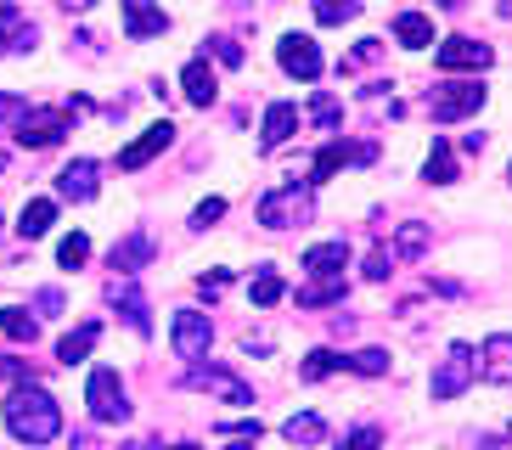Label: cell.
Wrapping results in <instances>:
<instances>
[{
    "mask_svg": "<svg viewBox=\"0 0 512 450\" xmlns=\"http://www.w3.org/2000/svg\"><path fill=\"white\" fill-rule=\"evenodd\" d=\"M0 332H6V338H17V344H34L40 321H34L29 310H0Z\"/></svg>",
    "mask_w": 512,
    "mask_h": 450,
    "instance_id": "obj_33",
    "label": "cell"
},
{
    "mask_svg": "<svg viewBox=\"0 0 512 450\" xmlns=\"http://www.w3.org/2000/svg\"><path fill=\"white\" fill-rule=\"evenodd\" d=\"M332 372H344V355H338V349H310L304 366H299L304 383H321V377H332Z\"/></svg>",
    "mask_w": 512,
    "mask_h": 450,
    "instance_id": "obj_27",
    "label": "cell"
},
{
    "mask_svg": "<svg viewBox=\"0 0 512 450\" xmlns=\"http://www.w3.org/2000/svg\"><path fill=\"white\" fill-rule=\"evenodd\" d=\"M12 377H23V360H12V355H0V383H12Z\"/></svg>",
    "mask_w": 512,
    "mask_h": 450,
    "instance_id": "obj_43",
    "label": "cell"
},
{
    "mask_svg": "<svg viewBox=\"0 0 512 450\" xmlns=\"http://www.w3.org/2000/svg\"><path fill=\"white\" fill-rule=\"evenodd\" d=\"M361 12V0H316V23H349Z\"/></svg>",
    "mask_w": 512,
    "mask_h": 450,
    "instance_id": "obj_34",
    "label": "cell"
},
{
    "mask_svg": "<svg viewBox=\"0 0 512 450\" xmlns=\"http://www.w3.org/2000/svg\"><path fill=\"white\" fill-rule=\"evenodd\" d=\"M68 124H74V113H62V107H23V119L12 124V135L23 147H51V141L68 135Z\"/></svg>",
    "mask_w": 512,
    "mask_h": 450,
    "instance_id": "obj_5",
    "label": "cell"
},
{
    "mask_svg": "<svg viewBox=\"0 0 512 450\" xmlns=\"http://www.w3.org/2000/svg\"><path fill=\"white\" fill-rule=\"evenodd\" d=\"M361 276H366V282H389V276H394V254H389V248H372L366 265H361Z\"/></svg>",
    "mask_w": 512,
    "mask_h": 450,
    "instance_id": "obj_35",
    "label": "cell"
},
{
    "mask_svg": "<svg viewBox=\"0 0 512 450\" xmlns=\"http://www.w3.org/2000/svg\"><path fill=\"white\" fill-rule=\"evenodd\" d=\"M377 445H383V428H372V422H361L355 434L338 439V450H377Z\"/></svg>",
    "mask_w": 512,
    "mask_h": 450,
    "instance_id": "obj_36",
    "label": "cell"
},
{
    "mask_svg": "<svg viewBox=\"0 0 512 450\" xmlns=\"http://www.w3.org/2000/svg\"><path fill=\"white\" fill-rule=\"evenodd\" d=\"M422 180H428V186H451V180H456V152H451V141H445V135H434V141H428Z\"/></svg>",
    "mask_w": 512,
    "mask_h": 450,
    "instance_id": "obj_20",
    "label": "cell"
},
{
    "mask_svg": "<svg viewBox=\"0 0 512 450\" xmlns=\"http://www.w3.org/2000/svg\"><path fill=\"white\" fill-rule=\"evenodd\" d=\"M344 265H349V242L344 237H338V242H316V248L304 254V270H310V276H338Z\"/></svg>",
    "mask_w": 512,
    "mask_h": 450,
    "instance_id": "obj_22",
    "label": "cell"
},
{
    "mask_svg": "<svg viewBox=\"0 0 512 450\" xmlns=\"http://www.w3.org/2000/svg\"><path fill=\"white\" fill-rule=\"evenodd\" d=\"M107 304L124 315V327L130 332H147V299H141L136 276H113V282H107Z\"/></svg>",
    "mask_w": 512,
    "mask_h": 450,
    "instance_id": "obj_12",
    "label": "cell"
},
{
    "mask_svg": "<svg viewBox=\"0 0 512 450\" xmlns=\"http://www.w3.org/2000/svg\"><path fill=\"white\" fill-rule=\"evenodd\" d=\"M473 372L484 383H512V332H490L484 338L479 355H473Z\"/></svg>",
    "mask_w": 512,
    "mask_h": 450,
    "instance_id": "obj_9",
    "label": "cell"
},
{
    "mask_svg": "<svg viewBox=\"0 0 512 450\" xmlns=\"http://www.w3.org/2000/svg\"><path fill=\"white\" fill-rule=\"evenodd\" d=\"M282 293H287V282L276 276V270H259V276H254V287H248V299H254L259 310H271V304H282Z\"/></svg>",
    "mask_w": 512,
    "mask_h": 450,
    "instance_id": "obj_30",
    "label": "cell"
},
{
    "mask_svg": "<svg viewBox=\"0 0 512 450\" xmlns=\"http://www.w3.org/2000/svg\"><path fill=\"white\" fill-rule=\"evenodd\" d=\"M51 220H57V203H51V197H34L29 209H23V225H17V231H23V237H46Z\"/></svg>",
    "mask_w": 512,
    "mask_h": 450,
    "instance_id": "obj_28",
    "label": "cell"
},
{
    "mask_svg": "<svg viewBox=\"0 0 512 450\" xmlns=\"http://www.w3.org/2000/svg\"><path fill=\"white\" fill-rule=\"evenodd\" d=\"M349 158H355V147H349V141H338V135H332L327 147L316 152V169H310V186H327L332 175H338V169L349 164Z\"/></svg>",
    "mask_w": 512,
    "mask_h": 450,
    "instance_id": "obj_25",
    "label": "cell"
},
{
    "mask_svg": "<svg viewBox=\"0 0 512 450\" xmlns=\"http://www.w3.org/2000/svg\"><path fill=\"white\" fill-rule=\"evenodd\" d=\"M96 338H102V321H79V327L57 344V360H62V366H79V360L96 349Z\"/></svg>",
    "mask_w": 512,
    "mask_h": 450,
    "instance_id": "obj_21",
    "label": "cell"
},
{
    "mask_svg": "<svg viewBox=\"0 0 512 450\" xmlns=\"http://www.w3.org/2000/svg\"><path fill=\"white\" fill-rule=\"evenodd\" d=\"M209 57L220 62V68H242V51H237V40H226V34H214V40H209Z\"/></svg>",
    "mask_w": 512,
    "mask_h": 450,
    "instance_id": "obj_39",
    "label": "cell"
},
{
    "mask_svg": "<svg viewBox=\"0 0 512 450\" xmlns=\"http://www.w3.org/2000/svg\"><path fill=\"white\" fill-rule=\"evenodd\" d=\"M479 107H484V85H479V79H462V85H434V96H428V119H434V124L473 119Z\"/></svg>",
    "mask_w": 512,
    "mask_h": 450,
    "instance_id": "obj_4",
    "label": "cell"
},
{
    "mask_svg": "<svg viewBox=\"0 0 512 450\" xmlns=\"http://www.w3.org/2000/svg\"><path fill=\"white\" fill-rule=\"evenodd\" d=\"M85 405H91L96 422H130V400H124V383L113 366H96L91 383H85Z\"/></svg>",
    "mask_w": 512,
    "mask_h": 450,
    "instance_id": "obj_3",
    "label": "cell"
},
{
    "mask_svg": "<svg viewBox=\"0 0 512 450\" xmlns=\"http://www.w3.org/2000/svg\"><path fill=\"white\" fill-rule=\"evenodd\" d=\"M181 85H186V102H192V107H214V96H220V85H214V68H209L203 57L186 62Z\"/></svg>",
    "mask_w": 512,
    "mask_h": 450,
    "instance_id": "obj_19",
    "label": "cell"
},
{
    "mask_svg": "<svg viewBox=\"0 0 512 450\" xmlns=\"http://www.w3.org/2000/svg\"><path fill=\"white\" fill-rule=\"evenodd\" d=\"M152 450H158V445H152ZM164 450H197V445H164Z\"/></svg>",
    "mask_w": 512,
    "mask_h": 450,
    "instance_id": "obj_45",
    "label": "cell"
},
{
    "mask_svg": "<svg viewBox=\"0 0 512 450\" xmlns=\"http://www.w3.org/2000/svg\"><path fill=\"white\" fill-rule=\"evenodd\" d=\"M96 186H102V164H96V158H74V164L57 175V192L74 197V203H91Z\"/></svg>",
    "mask_w": 512,
    "mask_h": 450,
    "instance_id": "obj_16",
    "label": "cell"
},
{
    "mask_svg": "<svg viewBox=\"0 0 512 450\" xmlns=\"http://www.w3.org/2000/svg\"><path fill=\"white\" fill-rule=\"evenodd\" d=\"M259 434H265L259 422H242V428H220V439H226L231 450H254V445H259Z\"/></svg>",
    "mask_w": 512,
    "mask_h": 450,
    "instance_id": "obj_37",
    "label": "cell"
},
{
    "mask_svg": "<svg viewBox=\"0 0 512 450\" xmlns=\"http://www.w3.org/2000/svg\"><path fill=\"white\" fill-rule=\"evenodd\" d=\"M119 6H124V34L130 40H158L169 29V17L158 0H119Z\"/></svg>",
    "mask_w": 512,
    "mask_h": 450,
    "instance_id": "obj_14",
    "label": "cell"
},
{
    "mask_svg": "<svg viewBox=\"0 0 512 450\" xmlns=\"http://www.w3.org/2000/svg\"><path fill=\"white\" fill-rule=\"evenodd\" d=\"M85 259H91V237H85V231H68V237L57 242V265L62 270H79Z\"/></svg>",
    "mask_w": 512,
    "mask_h": 450,
    "instance_id": "obj_31",
    "label": "cell"
},
{
    "mask_svg": "<svg viewBox=\"0 0 512 450\" xmlns=\"http://www.w3.org/2000/svg\"><path fill=\"white\" fill-rule=\"evenodd\" d=\"M276 62H282L293 79H304V85H310V79H321V51H316V40H310V34H287L282 51H276Z\"/></svg>",
    "mask_w": 512,
    "mask_h": 450,
    "instance_id": "obj_11",
    "label": "cell"
},
{
    "mask_svg": "<svg viewBox=\"0 0 512 450\" xmlns=\"http://www.w3.org/2000/svg\"><path fill=\"white\" fill-rule=\"evenodd\" d=\"M220 214H226V203H220V197H209V203H197V209H192V225H197V231H209Z\"/></svg>",
    "mask_w": 512,
    "mask_h": 450,
    "instance_id": "obj_40",
    "label": "cell"
},
{
    "mask_svg": "<svg viewBox=\"0 0 512 450\" xmlns=\"http://www.w3.org/2000/svg\"><path fill=\"white\" fill-rule=\"evenodd\" d=\"M293 130H299V107H293V102H271V107H265V130H259V147L276 152Z\"/></svg>",
    "mask_w": 512,
    "mask_h": 450,
    "instance_id": "obj_17",
    "label": "cell"
},
{
    "mask_svg": "<svg viewBox=\"0 0 512 450\" xmlns=\"http://www.w3.org/2000/svg\"><path fill=\"white\" fill-rule=\"evenodd\" d=\"M6 434L23 439V445H51L62 434V411L40 383L17 377V389L6 394Z\"/></svg>",
    "mask_w": 512,
    "mask_h": 450,
    "instance_id": "obj_1",
    "label": "cell"
},
{
    "mask_svg": "<svg viewBox=\"0 0 512 450\" xmlns=\"http://www.w3.org/2000/svg\"><path fill=\"white\" fill-rule=\"evenodd\" d=\"M338 299H344V276H316V282H304L293 293L299 310H321V304H338Z\"/></svg>",
    "mask_w": 512,
    "mask_h": 450,
    "instance_id": "obj_23",
    "label": "cell"
},
{
    "mask_svg": "<svg viewBox=\"0 0 512 450\" xmlns=\"http://www.w3.org/2000/svg\"><path fill=\"white\" fill-rule=\"evenodd\" d=\"M169 141H175V124H152V130H141L136 141L119 152V169H124V175H136L141 164H152V158L169 147Z\"/></svg>",
    "mask_w": 512,
    "mask_h": 450,
    "instance_id": "obj_13",
    "label": "cell"
},
{
    "mask_svg": "<svg viewBox=\"0 0 512 450\" xmlns=\"http://www.w3.org/2000/svg\"><path fill=\"white\" fill-rule=\"evenodd\" d=\"M34 310H40V315H62V293H57V287L34 293Z\"/></svg>",
    "mask_w": 512,
    "mask_h": 450,
    "instance_id": "obj_42",
    "label": "cell"
},
{
    "mask_svg": "<svg viewBox=\"0 0 512 450\" xmlns=\"http://www.w3.org/2000/svg\"><path fill=\"white\" fill-rule=\"evenodd\" d=\"M507 180H512V164H507Z\"/></svg>",
    "mask_w": 512,
    "mask_h": 450,
    "instance_id": "obj_47",
    "label": "cell"
},
{
    "mask_svg": "<svg viewBox=\"0 0 512 450\" xmlns=\"http://www.w3.org/2000/svg\"><path fill=\"white\" fill-rule=\"evenodd\" d=\"M428 254V225H400V231H394V259H422Z\"/></svg>",
    "mask_w": 512,
    "mask_h": 450,
    "instance_id": "obj_29",
    "label": "cell"
},
{
    "mask_svg": "<svg viewBox=\"0 0 512 450\" xmlns=\"http://www.w3.org/2000/svg\"><path fill=\"white\" fill-rule=\"evenodd\" d=\"M434 62L445 68V74H456V68H490V62H496V51H490V45H479V40H467V34H451V40L434 51Z\"/></svg>",
    "mask_w": 512,
    "mask_h": 450,
    "instance_id": "obj_10",
    "label": "cell"
},
{
    "mask_svg": "<svg viewBox=\"0 0 512 450\" xmlns=\"http://www.w3.org/2000/svg\"><path fill=\"white\" fill-rule=\"evenodd\" d=\"M467 383H473V349H467V344H451V355L439 360L434 377H428V394H434V400H456Z\"/></svg>",
    "mask_w": 512,
    "mask_h": 450,
    "instance_id": "obj_7",
    "label": "cell"
},
{
    "mask_svg": "<svg viewBox=\"0 0 512 450\" xmlns=\"http://www.w3.org/2000/svg\"><path fill=\"white\" fill-rule=\"evenodd\" d=\"M394 40L411 45V51L434 45V17H428V12H400V17H394Z\"/></svg>",
    "mask_w": 512,
    "mask_h": 450,
    "instance_id": "obj_24",
    "label": "cell"
},
{
    "mask_svg": "<svg viewBox=\"0 0 512 450\" xmlns=\"http://www.w3.org/2000/svg\"><path fill=\"white\" fill-rule=\"evenodd\" d=\"M186 389L220 394V400H226V405H254V389H248V383H242L237 372H226V366H209V360H203V366H192V372H186Z\"/></svg>",
    "mask_w": 512,
    "mask_h": 450,
    "instance_id": "obj_6",
    "label": "cell"
},
{
    "mask_svg": "<svg viewBox=\"0 0 512 450\" xmlns=\"http://www.w3.org/2000/svg\"><path fill=\"white\" fill-rule=\"evenodd\" d=\"M152 254H158V242H152L147 231H130V237H119L113 248H107V265L119 270V276H136Z\"/></svg>",
    "mask_w": 512,
    "mask_h": 450,
    "instance_id": "obj_15",
    "label": "cell"
},
{
    "mask_svg": "<svg viewBox=\"0 0 512 450\" xmlns=\"http://www.w3.org/2000/svg\"><path fill=\"white\" fill-rule=\"evenodd\" d=\"M226 282H231V270H214L209 282H197V293H203V299H220V293H226Z\"/></svg>",
    "mask_w": 512,
    "mask_h": 450,
    "instance_id": "obj_41",
    "label": "cell"
},
{
    "mask_svg": "<svg viewBox=\"0 0 512 450\" xmlns=\"http://www.w3.org/2000/svg\"><path fill=\"white\" fill-rule=\"evenodd\" d=\"M34 45V23H23L17 6H0V51H29Z\"/></svg>",
    "mask_w": 512,
    "mask_h": 450,
    "instance_id": "obj_26",
    "label": "cell"
},
{
    "mask_svg": "<svg viewBox=\"0 0 512 450\" xmlns=\"http://www.w3.org/2000/svg\"><path fill=\"white\" fill-rule=\"evenodd\" d=\"M169 338H175V355L197 366L203 349H209V338H214V327H209V315L203 310H175V332H169Z\"/></svg>",
    "mask_w": 512,
    "mask_h": 450,
    "instance_id": "obj_8",
    "label": "cell"
},
{
    "mask_svg": "<svg viewBox=\"0 0 512 450\" xmlns=\"http://www.w3.org/2000/svg\"><path fill=\"white\" fill-rule=\"evenodd\" d=\"M62 6H74V12H91L96 0H62Z\"/></svg>",
    "mask_w": 512,
    "mask_h": 450,
    "instance_id": "obj_44",
    "label": "cell"
},
{
    "mask_svg": "<svg viewBox=\"0 0 512 450\" xmlns=\"http://www.w3.org/2000/svg\"><path fill=\"white\" fill-rule=\"evenodd\" d=\"M282 439L293 450H316L321 439H327V417H321V411H299V417L282 422Z\"/></svg>",
    "mask_w": 512,
    "mask_h": 450,
    "instance_id": "obj_18",
    "label": "cell"
},
{
    "mask_svg": "<svg viewBox=\"0 0 512 450\" xmlns=\"http://www.w3.org/2000/svg\"><path fill=\"white\" fill-rule=\"evenodd\" d=\"M310 119H316L321 130H332V124L344 119V107H338V102H332V96H327V90H321L316 102H310Z\"/></svg>",
    "mask_w": 512,
    "mask_h": 450,
    "instance_id": "obj_38",
    "label": "cell"
},
{
    "mask_svg": "<svg viewBox=\"0 0 512 450\" xmlns=\"http://www.w3.org/2000/svg\"><path fill=\"white\" fill-rule=\"evenodd\" d=\"M0 175H6V152H0Z\"/></svg>",
    "mask_w": 512,
    "mask_h": 450,
    "instance_id": "obj_46",
    "label": "cell"
},
{
    "mask_svg": "<svg viewBox=\"0 0 512 450\" xmlns=\"http://www.w3.org/2000/svg\"><path fill=\"white\" fill-rule=\"evenodd\" d=\"M310 192H316L310 180H299V186H293V180H287V186H276L271 197H259V225H265V231L304 225V220H310Z\"/></svg>",
    "mask_w": 512,
    "mask_h": 450,
    "instance_id": "obj_2",
    "label": "cell"
},
{
    "mask_svg": "<svg viewBox=\"0 0 512 450\" xmlns=\"http://www.w3.org/2000/svg\"><path fill=\"white\" fill-rule=\"evenodd\" d=\"M344 372H355V377H383V372H389V349H361V355H344Z\"/></svg>",
    "mask_w": 512,
    "mask_h": 450,
    "instance_id": "obj_32",
    "label": "cell"
}]
</instances>
